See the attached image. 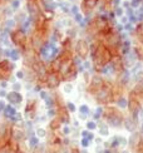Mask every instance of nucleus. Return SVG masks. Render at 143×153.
Instances as JSON below:
<instances>
[{"instance_id": "79ce46f5", "label": "nucleus", "mask_w": 143, "mask_h": 153, "mask_svg": "<svg viewBox=\"0 0 143 153\" xmlns=\"http://www.w3.org/2000/svg\"><path fill=\"white\" fill-rule=\"evenodd\" d=\"M72 89H73V85L72 84H66V87H64V91H66V93H70L72 92Z\"/></svg>"}, {"instance_id": "473e14b6", "label": "nucleus", "mask_w": 143, "mask_h": 153, "mask_svg": "<svg viewBox=\"0 0 143 153\" xmlns=\"http://www.w3.org/2000/svg\"><path fill=\"white\" fill-rule=\"evenodd\" d=\"M114 15H115V16H122V15H123V9H122V8H119V6H115Z\"/></svg>"}, {"instance_id": "423d86ee", "label": "nucleus", "mask_w": 143, "mask_h": 153, "mask_svg": "<svg viewBox=\"0 0 143 153\" xmlns=\"http://www.w3.org/2000/svg\"><path fill=\"white\" fill-rule=\"evenodd\" d=\"M11 40L16 47H20V48L25 49V45H27V35H25V31H23L22 29H18L15 31H13L11 33Z\"/></svg>"}, {"instance_id": "9d476101", "label": "nucleus", "mask_w": 143, "mask_h": 153, "mask_svg": "<svg viewBox=\"0 0 143 153\" xmlns=\"http://www.w3.org/2000/svg\"><path fill=\"white\" fill-rule=\"evenodd\" d=\"M107 39H106V44H107V47L108 48H115V47H118L119 45V40H121V38L118 34H107Z\"/></svg>"}, {"instance_id": "f704fd0d", "label": "nucleus", "mask_w": 143, "mask_h": 153, "mask_svg": "<svg viewBox=\"0 0 143 153\" xmlns=\"http://www.w3.org/2000/svg\"><path fill=\"white\" fill-rule=\"evenodd\" d=\"M141 3H142V0H132L131 1V8H138Z\"/></svg>"}, {"instance_id": "3c124183", "label": "nucleus", "mask_w": 143, "mask_h": 153, "mask_svg": "<svg viewBox=\"0 0 143 153\" xmlns=\"http://www.w3.org/2000/svg\"><path fill=\"white\" fill-rule=\"evenodd\" d=\"M0 85H1V88H6V87H8V82L3 79V82L0 83Z\"/></svg>"}, {"instance_id": "a878e982", "label": "nucleus", "mask_w": 143, "mask_h": 153, "mask_svg": "<svg viewBox=\"0 0 143 153\" xmlns=\"http://www.w3.org/2000/svg\"><path fill=\"white\" fill-rule=\"evenodd\" d=\"M129 80V72L128 71H122V82L127 83Z\"/></svg>"}, {"instance_id": "052dcab7", "label": "nucleus", "mask_w": 143, "mask_h": 153, "mask_svg": "<svg viewBox=\"0 0 143 153\" xmlns=\"http://www.w3.org/2000/svg\"><path fill=\"white\" fill-rule=\"evenodd\" d=\"M119 3H121V0H113V4H114L115 6H118Z\"/></svg>"}, {"instance_id": "13d9d810", "label": "nucleus", "mask_w": 143, "mask_h": 153, "mask_svg": "<svg viewBox=\"0 0 143 153\" xmlns=\"http://www.w3.org/2000/svg\"><path fill=\"white\" fill-rule=\"evenodd\" d=\"M84 68H86V69H89V68H90V63H89V62H86V63H84Z\"/></svg>"}, {"instance_id": "9b49d317", "label": "nucleus", "mask_w": 143, "mask_h": 153, "mask_svg": "<svg viewBox=\"0 0 143 153\" xmlns=\"http://www.w3.org/2000/svg\"><path fill=\"white\" fill-rule=\"evenodd\" d=\"M6 99L9 100L10 104H19V103H22L23 97H22V94L19 92L13 91L10 93H6Z\"/></svg>"}, {"instance_id": "412c9836", "label": "nucleus", "mask_w": 143, "mask_h": 153, "mask_svg": "<svg viewBox=\"0 0 143 153\" xmlns=\"http://www.w3.org/2000/svg\"><path fill=\"white\" fill-rule=\"evenodd\" d=\"M38 144H39V137H36V136H33V137H30V138H29V146H30L31 148L36 147Z\"/></svg>"}, {"instance_id": "8fccbe9b", "label": "nucleus", "mask_w": 143, "mask_h": 153, "mask_svg": "<svg viewBox=\"0 0 143 153\" xmlns=\"http://www.w3.org/2000/svg\"><path fill=\"white\" fill-rule=\"evenodd\" d=\"M74 15H75V20L80 23V22H82V15L79 14V13H77V14H74Z\"/></svg>"}, {"instance_id": "0e129e2a", "label": "nucleus", "mask_w": 143, "mask_h": 153, "mask_svg": "<svg viewBox=\"0 0 143 153\" xmlns=\"http://www.w3.org/2000/svg\"><path fill=\"white\" fill-rule=\"evenodd\" d=\"M139 147H141V148H143V139L141 141V144H139ZM141 151H143V149H141Z\"/></svg>"}, {"instance_id": "f8f14e48", "label": "nucleus", "mask_w": 143, "mask_h": 153, "mask_svg": "<svg viewBox=\"0 0 143 153\" xmlns=\"http://www.w3.org/2000/svg\"><path fill=\"white\" fill-rule=\"evenodd\" d=\"M28 11L30 14L31 20H34L36 16L40 15V13H39V8H38V5H36V3L34 1V0H29V3H28Z\"/></svg>"}, {"instance_id": "e2e57ef3", "label": "nucleus", "mask_w": 143, "mask_h": 153, "mask_svg": "<svg viewBox=\"0 0 143 153\" xmlns=\"http://www.w3.org/2000/svg\"><path fill=\"white\" fill-rule=\"evenodd\" d=\"M87 118V114H83V113H80V119H86Z\"/></svg>"}, {"instance_id": "e433bc0d", "label": "nucleus", "mask_w": 143, "mask_h": 153, "mask_svg": "<svg viewBox=\"0 0 143 153\" xmlns=\"http://www.w3.org/2000/svg\"><path fill=\"white\" fill-rule=\"evenodd\" d=\"M14 25H15V22H14V20H6V22H5V27H6V29L13 28Z\"/></svg>"}, {"instance_id": "4468645a", "label": "nucleus", "mask_w": 143, "mask_h": 153, "mask_svg": "<svg viewBox=\"0 0 143 153\" xmlns=\"http://www.w3.org/2000/svg\"><path fill=\"white\" fill-rule=\"evenodd\" d=\"M97 3H98V0H84L83 1V10L87 11V13L92 11L93 8H95Z\"/></svg>"}, {"instance_id": "dca6fc26", "label": "nucleus", "mask_w": 143, "mask_h": 153, "mask_svg": "<svg viewBox=\"0 0 143 153\" xmlns=\"http://www.w3.org/2000/svg\"><path fill=\"white\" fill-rule=\"evenodd\" d=\"M9 58H10L11 60L16 62L19 58H20V54H19V50H18V49H11V50H10V54H9Z\"/></svg>"}, {"instance_id": "680f3d73", "label": "nucleus", "mask_w": 143, "mask_h": 153, "mask_svg": "<svg viewBox=\"0 0 143 153\" xmlns=\"http://www.w3.org/2000/svg\"><path fill=\"white\" fill-rule=\"evenodd\" d=\"M9 54H10V50H5V52H4V55L5 56H9Z\"/></svg>"}, {"instance_id": "6e6d98bb", "label": "nucleus", "mask_w": 143, "mask_h": 153, "mask_svg": "<svg viewBox=\"0 0 143 153\" xmlns=\"http://www.w3.org/2000/svg\"><path fill=\"white\" fill-rule=\"evenodd\" d=\"M49 117H54V114H55V112H54V109H51V108H50V111H49Z\"/></svg>"}, {"instance_id": "bb28decb", "label": "nucleus", "mask_w": 143, "mask_h": 153, "mask_svg": "<svg viewBox=\"0 0 143 153\" xmlns=\"http://www.w3.org/2000/svg\"><path fill=\"white\" fill-rule=\"evenodd\" d=\"M82 137H83V138H88L89 141H92V139L94 138V136L92 134V133H89L88 131H83V132H82Z\"/></svg>"}, {"instance_id": "ea45409f", "label": "nucleus", "mask_w": 143, "mask_h": 153, "mask_svg": "<svg viewBox=\"0 0 143 153\" xmlns=\"http://www.w3.org/2000/svg\"><path fill=\"white\" fill-rule=\"evenodd\" d=\"M44 100H45V103H47V105H48L49 108H50L51 105H53V99H51L50 97H47V98H45Z\"/></svg>"}, {"instance_id": "2f4dec72", "label": "nucleus", "mask_w": 143, "mask_h": 153, "mask_svg": "<svg viewBox=\"0 0 143 153\" xmlns=\"http://www.w3.org/2000/svg\"><path fill=\"white\" fill-rule=\"evenodd\" d=\"M134 52H136V54H137L138 58H141L143 60V48H136Z\"/></svg>"}, {"instance_id": "a211bd4d", "label": "nucleus", "mask_w": 143, "mask_h": 153, "mask_svg": "<svg viewBox=\"0 0 143 153\" xmlns=\"http://www.w3.org/2000/svg\"><path fill=\"white\" fill-rule=\"evenodd\" d=\"M59 118H60V120H62V123H63V122H66V123L69 122V116H68V113L64 111V109H60V111H59Z\"/></svg>"}, {"instance_id": "39448f33", "label": "nucleus", "mask_w": 143, "mask_h": 153, "mask_svg": "<svg viewBox=\"0 0 143 153\" xmlns=\"http://www.w3.org/2000/svg\"><path fill=\"white\" fill-rule=\"evenodd\" d=\"M127 105L129 108V111H131V113H133V119L137 120V114L141 108V103H139V99L137 98V94L134 92H132L131 95H129V100H128Z\"/></svg>"}, {"instance_id": "bf43d9fd", "label": "nucleus", "mask_w": 143, "mask_h": 153, "mask_svg": "<svg viewBox=\"0 0 143 153\" xmlns=\"http://www.w3.org/2000/svg\"><path fill=\"white\" fill-rule=\"evenodd\" d=\"M128 22V19H127V16H123L122 18V24H126Z\"/></svg>"}, {"instance_id": "c85d7f7f", "label": "nucleus", "mask_w": 143, "mask_h": 153, "mask_svg": "<svg viewBox=\"0 0 143 153\" xmlns=\"http://www.w3.org/2000/svg\"><path fill=\"white\" fill-rule=\"evenodd\" d=\"M99 133H101L102 136H107V134H108V128H107V126L102 124V126H101V129H99Z\"/></svg>"}, {"instance_id": "f03ea898", "label": "nucleus", "mask_w": 143, "mask_h": 153, "mask_svg": "<svg viewBox=\"0 0 143 153\" xmlns=\"http://www.w3.org/2000/svg\"><path fill=\"white\" fill-rule=\"evenodd\" d=\"M103 117H104L108 123L113 127H121L123 123V116L119 111H117L115 108L112 107H108L106 109H103Z\"/></svg>"}, {"instance_id": "2eb2a0df", "label": "nucleus", "mask_w": 143, "mask_h": 153, "mask_svg": "<svg viewBox=\"0 0 143 153\" xmlns=\"http://www.w3.org/2000/svg\"><path fill=\"white\" fill-rule=\"evenodd\" d=\"M3 112H4V116L6 117V118H9V117H11V116H14V114L16 113V109L13 105H5L4 107V109H3Z\"/></svg>"}, {"instance_id": "49530a36", "label": "nucleus", "mask_w": 143, "mask_h": 153, "mask_svg": "<svg viewBox=\"0 0 143 153\" xmlns=\"http://www.w3.org/2000/svg\"><path fill=\"white\" fill-rule=\"evenodd\" d=\"M63 133H64V134H69V133H70V128H69L68 126L63 127Z\"/></svg>"}, {"instance_id": "c03bdc74", "label": "nucleus", "mask_w": 143, "mask_h": 153, "mask_svg": "<svg viewBox=\"0 0 143 153\" xmlns=\"http://www.w3.org/2000/svg\"><path fill=\"white\" fill-rule=\"evenodd\" d=\"M13 88H14V91H16V92H19L22 89V85L19 84V83H14V85H13Z\"/></svg>"}, {"instance_id": "c756f323", "label": "nucleus", "mask_w": 143, "mask_h": 153, "mask_svg": "<svg viewBox=\"0 0 143 153\" xmlns=\"http://www.w3.org/2000/svg\"><path fill=\"white\" fill-rule=\"evenodd\" d=\"M87 128H88L89 131L95 129V128H97V123H95V122H93V120H90V122H88V123H87Z\"/></svg>"}, {"instance_id": "4be33fe9", "label": "nucleus", "mask_w": 143, "mask_h": 153, "mask_svg": "<svg viewBox=\"0 0 143 153\" xmlns=\"http://www.w3.org/2000/svg\"><path fill=\"white\" fill-rule=\"evenodd\" d=\"M129 50H131V43H129V40H127V42H124V44H123L122 52H123V54H127Z\"/></svg>"}, {"instance_id": "b1692460", "label": "nucleus", "mask_w": 143, "mask_h": 153, "mask_svg": "<svg viewBox=\"0 0 143 153\" xmlns=\"http://www.w3.org/2000/svg\"><path fill=\"white\" fill-rule=\"evenodd\" d=\"M134 142H136V143H137V142H139L138 134H132L131 139H129V144H131V147H132V148H134Z\"/></svg>"}, {"instance_id": "37998d69", "label": "nucleus", "mask_w": 143, "mask_h": 153, "mask_svg": "<svg viewBox=\"0 0 143 153\" xmlns=\"http://www.w3.org/2000/svg\"><path fill=\"white\" fill-rule=\"evenodd\" d=\"M44 15L47 16V19H51L53 18V13H51L50 10H45V13H44Z\"/></svg>"}, {"instance_id": "6e6552de", "label": "nucleus", "mask_w": 143, "mask_h": 153, "mask_svg": "<svg viewBox=\"0 0 143 153\" xmlns=\"http://www.w3.org/2000/svg\"><path fill=\"white\" fill-rule=\"evenodd\" d=\"M103 83H104V80H103L101 76H93V78H92V82H90V84H89L88 92L95 94V93L98 92L99 89L103 87Z\"/></svg>"}, {"instance_id": "603ef678", "label": "nucleus", "mask_w": 143, "mask_h": 153, "mask_svg": "<svg viewBox=\"0 0 143 153\" xmlns=\"http://www.w3.org/2000/svg\"><path fill=\"white\" fill-rule=\"evenodd\" d=\"M122 29H123V25L122 24H118L115 27V31H122Z\"/></svg>"}, {"instance_id": "09e8293b", "label": "nucleus", "mask_w": 143, "mask_h": 153, "mask_svg": "<svg viewBox=\"0 0 143 153\" xmlns=\"http://www.w3.org/2000/svg\"><path fill=\"white\" fill-rule=\"evenodd\" d=\"M72 13H73V14H77V13H79V10H78V6L77 5H74V6H72Z\"/></svg>"}, {"instance_id": "4c0bfd02", "label": "nucleus", "mask_w": 143, "mask_h": 153, "mask_svg": "<svg viewBox=\"0 0 143 153\" xmlns=\"http://www.w3.org/2000/svg\"><path fill=\"white\" fill-rule=\"evenodd\" d=\"M119 146V137H114V139L112 141V148L118 147Z\"/></svg>"}, {"instance_id": "58836bf2", "label": "nucleus", "mask_w": 143, "mask_h": 153, "mask_svg": "<svg viewBox=\"0 0 143 153\" xmlns=\"http://www.w3.org/2000/svg\"><path fill=\"white\" fill-rule=\"evenodd\" d=\"M67 108L69 112H75V105L72 103V102H69V103H67Z\"/></svg>"}, {"instance_id": "0eeeda50", "label": "nucleus", "mask_w": 143, "mask_h": 153, "mask_svg": "<svg viewBox=\"0 0 143 153\" xmlns=\"http://www.w3.org/2000/svg\"><path fill=\"white\" fill-rule=\"evenodd\" d=\"M75 49H77V54L79 55V58H82V59H86L88 56V54H89V47H88L87 42L83 40V39L77 42Z\"/></svg>"}, {"instance_id": "864d4df0", "label": "nucleus", "mask_w": 143, "mask_h": 153, "mask_svg": "<svg viewBox=\"0 0 143 153\" xmlns=\"http://www.w3.org/2000/svg\"><path fill=\"white\" fill-rule=\"evenodd\" d=\"M124 29H126V30H132V24H127V23H126Z\"/></svg>"}, {"instance_id": "ddd939ff", "label": "nucleus", "mask_w": 143, "mask_h": 153, "mask_svg": "<svg viewBox=\"0 0 143 153\" xmlns=\"http://www.w3.org/2000/svg\"><path fill=\"white\" fill-rule=\"evenodd\" d=\"M63 78L66 79V80H68V82H70V80H73V79L77 78V69H75L74 64L72 65V67L68 69V71L63 74Z\"/></svg>"}, {"instance_id": "c9c22d12", "label": "nucleus", "mask_w": 143, "mask_h": 153, "mask_svg": "<svg viewBox=\"0 0 143 153\" xmlns=\"http://www.w3.org/2000/svg\"><path fill=\"white\" fill-rule=\"evenodd\" d=\"M19 6H20V1H19V0H13L11 1V8L15 10V9L19 8Z\"/></svg>"}, {"instance_id": "5fc2aeb1", "label": "nucleus", "mask_w": 143, "mask_h": 153, "mask_svg": "<svg viewBox=\"0 0 143 153\" xmlns=\"http://www.w3.org/2000/svg\"><path fill=\"white\" fill-rule=\"evenodd\" d=\"M0 97H6V92L4 91V88L0 91Z\"/></svg>"}, {"instance_id": "7c9ffc66", "label": "nucleus", "mask_w": 143, "mask_h": 153, "mask_svg": "<svg viewBox=\"0 0 143 153\" xmlns=\"http://www.w3.org/2000/svg\"><path fill=\"white\" fill-rule=\"evenodd\" d=\"M45 131L43 129V128H38L36 129V137H39V138H43V137H45Z\"/></svg>"}, {"instance_id": "20e7f679", "label": "nucleus", "mask_w": 143, "mask_h": 153, "mask_svg": "<svg viewBox=\"0 0 143 153\" xmlns=\"http://www.w3.org/2000/svg\"><path fill=\"white\" fill-rule=\"evenodd\" d=\"M11 138V127L5 123H0V149L9 143Z\"/></svg>"}, {"instance_id": "6ab92c4d", "label": "nucleus", "mask_w": 143, "mask_h": 153, "mask_svg": "<svg viewBox=\"0 0 143 153\" xmlns=\"http://www.w3.org/2000/svg\"><path fill=\"white\" fill-rule=\"evenodd\" d=\"M126 128L128 129V131H133L134 129V127H136V120L134 119H126Z\"/></svg>"}, {"instance_id": "cd10ccee", "label": "nucleus", "mask_w": 143, "mask_h": 153, "mask_svg": "<svg viewBox=\"0 0 143 153\" xmlns=\"http://www.w3.org/2000/svg\"><path fill=\"white\" fill-rule=\"evenodd\" d=\"M79 112L80 113H83V114H89V107L88 105H86V104H83V105H80V108H79Z\"/></svg>"}, {"instance_id": "72a5a7b5", "label": "nucleus", "mask_w": 143, "mask_h": 153, "mask_svg": "<svg viewBox=\"0 0 143 153\" xmlns=\"http://www.w3.org/2000/svg\"><path fill=\"white\" fill-rule=\"evenodd\" d=\"M103 113V108L102 107H99L98 109H97V112L94 113V119H99V117H101V114Z\"/></svg>"}, {"instance_id": "f3484780", "label": "nucleus", "mask_w": 143, "mask_h": 153, "mask_svg": "<svg viewBox=\"0 0 143 153\" xmlns=\"http://www.w3.org/2000/svg\"><path fill=\"white\" fill-rule=\"evenodd\" d=\"M136 33H137V36H138V39L143 43V22L138 24V27L137 29H136Z\"/></svg>"}, {"instance_id": "4d7b16f0", "label": "nucleus", "mask_w": 143, "mask_h": 153, "mask_svg": "<svg viewBox=\"0 0 143 153\" xmlns=\"http://www.w3.org/2000/svg\"><path fill=\"white\" fill-rule=\"evenodd\" d=\"M4 107H5V103H4V102H0V112H3Z\"/></svg>"}, {"instance_id": "f257e3e1", "label": "nucleus", "mask_w": 143, "mask_h": 153, "mask_svg": "<svg viewBox=\"0 0 143 153\" xmlns=\"http://www.w3.org/2000/svg\"><path fill=\"white\" fill-rule=\"evenodd\" d=\"M92 56L97 69H101L104 64L112 60V53L109 48L103 44H94L92 47Z\"/></svg>"}, {"instance_id": "69168bd1", "label": "nucleus", "mask_w": 143, "mask_h": 153, "mask_svg": "<svg viewBox=\"0 0 143 153\" xmlns=\"http://www.w3.org/2000/svg\"><path fill=\"white\" fill-rule=\"evenodd\" d=\"M45 3H49V1H53V0H44Z\"/></svg>"}, {"instance_id": "7ed1b4c3", "label": "nucleus", "mask_w": 143, "mask_h": 153, "mask_svg": "<svg viewBox=\"0 0 143 153\" xmlns=\"http://www.w3.org/2000/svg\"><path fill=\"white\" fill-rule=\"evenodd\" d=\"M95 94H97V100H98V103H108L113 95V89L110 87L109 83H103V87Z\"/></svg>"}, {"instance_id": "338daca9", "label": "nucleus", "mask_w": 143, "mask_h": 153, "mask_svg": "<svg viewBox=\"0 0 143 153\" xmlns=\"http://www.w3.org/2000/svg\"><path fill=\"white\" fill-rule=\"evenodd\" d=\"M142 133H143V124H142Z\"/></svg>"}, {"instance_id": "5701e85b", "label": "nucleus", "mask_w": 143, "mask_h": 153, "mask_svg": "<svg viewBox=\"0 0 143 153\" xmlns=\"http://www.w3.org/2000/svg\"><path fill=\"white\" fill-rule=\"evenodd\" d=\"M0 43H4L8 45L9 42H8V35H6V31H3V33H0Z\"/></svg>"}, {"instance_id": "a19ab883", "label": "nucleus", "mask_w": 143, "mask_h": 153, "mask_svg": "<svg viewBox=\"0 0 143 153\" xmlns=\"http://www.w3.org/2000/svg\"><path fill=\"white\" fill-rule=\"evenodd\" d=\"M89 142H90V141H89L88 138H83L80 143H82V146H83V147H88V146H89Z\"/></svg>"}, {"instance_id": "1a4fd4ad", "label": "nucleus", "mask_w": 143, "mask_h": 153, "mask_svg": "<svg viewBox=\"0 0 143 153\" xmlns=\"http://www.w3.org/2000/svg\"><path fill=\"white\" fill-rule=\"evenodd\" d=\"M60 84V76L57 74V72H53L47 75V85L50 89H54Z\"/></svg>"}, {"instance_id": "aec40b11", "label": "nucleus", "mask_w": 143, "mask_h": 153, "mask_svg": "<svg viewBox=\"0 0 143 153\" xmlns=\"http://www.w3.org/2000/svg\"><path fill=\"white\" fill-rule=\"evenodd\" d=\"M60 124H62V120H60V118H55V119H53L50 122V128L51 129H58L60 127Z\"/></svg>"}, {"instance_id": "de8ad7c7", "label": "nucleus", "mask_w": 143, "mask_h": 153, "mask_svg": "<svg viewBox=\"0 0 143 153\" xmlns=\"http://www.w3.org/2000/svg\"><path fill=\"white\" fill-rule=\"evenodd\" d=\"M39 94H40V98H42V99H45V98L48 97V94L45 93L44 91H39Z\"/></svg>"}, {"instance_id": "393cba45", "label": "nucleus", "mask_w": 143, "mask_h": 153, "mask_svg": "<svg viewBox=\"0 0 143 153\" xmlns=\"http://www.w3.org/2000/svg\"><path fill=\"white\" fill-rule=\"evenodd\" d=\"M117 104H118L121 108H126L127 104H128V100L126 98H119L118 100H117Z\"/></svg>"}, {"instance_id": "a18cd8bd", "label": "nucleus", "mask_w": 143, "mask_h": 153, "mask_svg": "<svg viewBox=\"0 0 143 153\" xmlns=\"http://www.w3.org/2000/svg\"><path fill=\"white\" fill-rule=\"evenodd\" d=\"M16 78H18V79H23V78H24V72H22V71L16 72Z\"/></svg>"}]
</instances>
